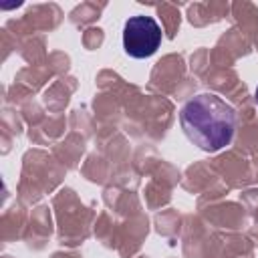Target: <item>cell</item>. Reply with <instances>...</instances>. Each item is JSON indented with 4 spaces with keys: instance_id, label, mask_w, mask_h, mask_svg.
Masks as SVG:
<instances>
[{
    "instance_id": "6da1fadb",
    "label": "cell",
    "mask_w": 258,
    "mask_h": 258,
    "mask_svg": "<svg viewBox=\"0 0 258 258\" xmlns=\"http://www.w3.org/2000/svg\"><path fill=\"white\" fill-rule=\"evenodd\" d=\"M185 137L202 151L216 153L230 145L236 131V111L214 93L191 97L179 111Z\"/></svg>"
},
{
    "instance_id": "7a4b0ae2",
    "label": "cell",
    "mask_w": 258,
    "mask_h": 258,
    "mask_svg": "<svg viewBox=\"0 0 258 258\" xmlns=\"http://www.w3.org/2000/svg\"><path fill=\"white\" fill-rule=\"evenodd\" d=\"M161 44V26L151 16H131L123 24V48L133 58L151 56Z\"/></svg>"
},
{
    "instance_id": "3957f363",
    "label": "cell",
    "mask_w": 258,
    "mask_h": 258,
    "mask_svg": "<svg viewBox=\"0 0 258 258\" xmlns=\"http://www.w3.org/2000/svg\"><path fill=\"white\" fill-rule=\"evenodd\" d=\"M256 103H258V87H256Z\"/></svg>"
}]
</instances>
